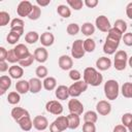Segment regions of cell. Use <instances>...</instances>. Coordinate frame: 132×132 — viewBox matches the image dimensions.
<instances>
[{
  "mask_svg": "<svg viewBox=\"0 0 132 132\" xmlns=\"http://www.w3.org/2000/svg\"><path fill=\"white\" fill-rule=\"evenodd\" d=\"M82 78L88 85H90L92 87H98L103 81L102 74L94 67H87L84 70Z\"/></svg>",
  "mask_w": 132,
  "mask_h": 132,
  "instance_id": "cell-1",
  "label": "cell"
},
{
  "mask_svg": "<svg viewBox=\"0 0 132 132\" xmlns=\"http://www.w3.org/2000/svg\"><path fill=\"white\" fill-rule=\"evenodd\" d=\"M104 95L108 100H116L120 93V86L116 79H108L104 84Z\"/></svg>",
  "mask_w": 132,
  "mask_h": 132,
  "instance_id": "cell-2",
  "label": "cell"
},
{
  "mask_svg": "<svg viewBox=\"0 0 132 132\" xmlns=\"http://www.w3.org/2000/svg\"><path fill=\"white\" fill-rule=\"evenodd\" d=\"M128 63V55L125 51L120 50L116 53L114 55V60H113V67L118 71H122L126 68Z\"/></svg>",
  "mask_w": 132,
  "mask_h": 132,
  "instance_id": "cell-3",
  "label": "cell"
},
{
  "mask_svg": "<svg viewBox=\"0 0 132 132\" xmlns=\"http://www.w3.org/2000/svg\"><path fill=\"white\" fill-rule=\"evenodd\" d=\"M88 84L85 80H78V81H74L70 87H68L69 89V95L72 98H76L79 95H81L84 92L87 91L88 89Z\"/></svg>",
  "mask_w": 132,
  "mask_h": 132,
  "instance_id": "cell-4",
  "label": "cell"
},
{
  "mask_svg": "<svg viewBox=\"0 0 132 132\" xmlns=\"http://www.w3.org/2000/svg\"><path fill=\"white\" fill-rule=\"evenodd\" d=\"M85 48H84V40L76 39L73 41L71 45V56L74 59H81L85 56Z\"/></svg>",
  "mask_w": 132,
  "mask_h": 132,
  "instance_id": "cell-5",
  "label": "cell"
},
{
  "mask_svg": "<svg viewBox=\"0 0 132 132\" xmlns=\"http://www.w3.org/2000/svg\"><path fill=\"white\" fill-rule=\"evenodd\" d=\"M32 8H33V4L30 1L24 0V1H21L19 3V5L16 7V13L21 18L29 16V14L32 11Z\"/></svg>",
  "mask_w": 132,
  "mask_h": 132,
  "instance_id": "cell-6",
  "label": "cell"
},
{
  "mask_svg": "<svg viewBox=\"0 0 132 132\" xmlns=\"http://www.w3.org/2000/svg\"><path fill=\"white\" fill-rule=\"evenodd\" d=\"M119 44H120V41L119 40H116L113 38H110V37H106V40L103 44V52L106 54V55H113L117 53V50L119 47Z\"/></svg>",
  "mask_w": 132,
  "mask_h": 132,
  "instance_id": "cell-7",
  "label": "cell"
},
{
  "mask_svg": "<svg viewBox=\"0 0 132 132\" xmlns=\"http://www.w3.org/2000/svg\"><path fill=\"white\" fill-rule=\"evenodd\" d=\"M45 109L52 114L60 116L63 112V105L58 100H50L45 104Z\"/></svg>",
  "mask_w": 132,
  "mask_h": 132,
  "instance_id": "cell-8",
  "label": "cell"
},
{
  "mask_svg": "<svg viewBox=\"0 0 132 132\" xmlns=\"http://www.w3.org/2000/svg\"><path fill=\"white\" fill-rule=\"evenodd\" d=\"M95 25H96V28L99 31H101V32H108L110 30V28H111L110 23H109V20L107 19V16H105L103 14L96 18Z\"/></svg>",
  "mask_w": 132,
  "mask_h": 132,
  "instance_id": "cell-9",
  "label": "cell"
},
{
  "mask_svg": "<svg viewBox=\"0 0 132 132\" xmlns=\"http://www.w3.org/2000/svg\"><path fill=\"white\" fill-rule=\"evenodd\" d=\"M68 109L70 113H75L80 116L84 112V104L78 100V99H70L68 101Z\"/></svg>",
  "mask_w": 132,
  "mask_h": 132,
  "instance_id": "cell-10",
  "label": "cell"
},
{
  "mask_svg": "<svg viewBox=\"0 0 132 132\" xmlns=\"http://www.w3.org/2000/svg\"><path fill=\"white\" fill-rule=\"evenodd\" d=\"M96 111L101 116H108L111 111V104L107 100H100L96 104Z\"/></svg>",
  "mask_w": 132,
  "mask_h": 132,
  "instance_id": "cell-11",
  "label": "cell"
},
{
  "mask_svg": "<svg viewBox=\"0 0 132 132\" xmlns=\"http://www.w3.org/2000/svg\"><path fill=\"white\" fill-rule=\"evenodd\" d=\"M33 127L38 131H44L48 127V121L43 116H36L33 119Z\"/></svg>",
  "mask_w": 132,
  "mask_h": 132,
  "instance_id": "cell-12",
  "label": "cell"
},
{
  "mask_svg": "<svg viewBox=\"0 0 132 132\" xmlns=\"http://www.w3.org/2000/svg\"><path fill=\"white\" fill-rule=\"evenodd\" d=\"M10 31L18 33L20 36L24 33V21L20 18H15L10 22Z\"/></svg>",
  "mask_w": 132,
  "mask_h": 132,
  "instance_id": "cell-13",
  "label": "cell"
},
{
  "mask_svg": "<svg viewBox=\"0 0 132 132\" xmlns=\"http://www.w3.org/2000/svg\"><path fill=\"white\" fill-rule=\"evenodd\" d=\"M10 114H11L12 119H13L16 123H19V122H20L22 119H24L25 117L30 116V114H29V112H28V110H26V109H25V108H23V107H19V106L13 107V108L11 109Z\"/></svg>",
  "mask_w": 132,
  "mask_h": 132,
  "instance_id": "cell-14",
  "label": "cell"
},
{
  "mask_svg": "<svg viewBox=\"0 0 132 132\" xmlns=\"http://www.w3.org/2000/svg\"><path fill=\"white\" fill-rule=\"evenodd\" d=\"M58 64L62 70H71L73 66V61L72 58H70L69 56L62 55L58 60Z\"/></svg>",
  "mask_w": 132,
  "mask_h": 132,
  "instance_id": "cell-15",
  "label": "cell"
},
{
  "mask_svg": "<svg viewBox=\"0 0 132 132\" xmlns=\"http://www.w3.org/2000/svg\"><path fill=\"white\" fill-rule=\"evenodd\" d=\"M13 50H14V53L18 56V58H19L20 61L23 60V59H25V58H27V57H29L31 55L30 52H29V50H28V47L25 44H23V43L16 44L13 47Z\"/></svg>",
  "mask_w": 132,
  "mask_h": 132,
  "instance_id": "cell-16",
  "label": "cell"
},
{
  "mask_svg": "<svg viewBox=\"0 0 132 132\" xmlns=\"http://www.w3.org/2000/svg\"><path fill=\"white\" fill-rule=\"evenodd\" d=\"M34 58L37 62L39 63H44L46 62L47 58H48V53L46 51V48L44 46H40V47H37L35 51H34Z\"/></svg>",
  "mask_w": 132,
  "mask_h": 132,
  "instance_id": "cell-17",
  "label": "cell"
},
{
  "mask_svg": "<svg viewBox=\"0 0 132 132\" xmlns=\"http://www.w3.org/2000/svg\"><path fill=\"white\" fill-rule=\"evenodd\" d=\"M111 66V60L107 57H100L96 61V67L100 71H105L108 70Z\"/></svg>",
  "mask_w": 132,
  "mask_h": 132,
  "instance_id": "cell-18",
  "label": "cell"
},
{
  "mask_svg": "<svg viewBox=\"0 0 132 132\" xmlns=\"http://www.w3.org/2000/svg\"><path fill=\"white\" fill-rule=\"evenodd\" d=\"M55 95L57 97V99L59 100H66L69 98V89L68 87L64 86V85H61V86H58V88H56V91H55Z\"/></svg>",
  "mask_w": 132,
  "mask_h": 132,
  "instance_id": "cell-19",
  "label": "cell"
},
{
  "mask_svg": "<svg viewBox=\"0 0 132 132\" xmlns=\"http://www.w3.org/2000/svg\"><path fill=\"white\" fill-rule=\"evenodd\" d=\"M30 85V92L32 94H37L41 91V88L43 87V84L41 82V79L38 77H32L29 80Z\"/></svg>",
  "mask_w": 132,
  "mask_h": 132,
  "instance_id": "cell-20",
  "label": "cell"
},
{
  "mask_svg": "<svg viewBox=\"0 0 132 132\" xmlns=\"http://www.w3.org/2000/svg\"><path fill=\"white\" fill-rule=\"evenodd\" d=\"M8 73H9V76L11 78H14V79H20L23 74H24V69L22 66H18V65H12L9 67L8 69Z\"/></svg>",
  "mask_w": 132,
  "mask_h": 132,
  "instance_id": "cell-21",
  "label": "cell"
},
{
  "mask_svg": "<svg viewBox=\"0 0 132 132\" xmlns=\"http://www.w3.org/2000/svg\"><path fill=\"white\" fill-rule=\"evenodd\" d=\"M11 86V77L7 75H1L0 76V95L5 94V92L10 88Z\"/></svg>",
  "mask_w": 132,
  "mask_h": 132,
  "instance_id": "cell-22",
  "label": "cell"
},
{
  "mask_svg": "<svg viewBox=\"0 0 132 132\" xmlns=\"http://www.w3.org/2000/svg\"><path fill=\"white\" fill-rule=\"evenodd\" d=\"M15 91L20 94H27L28 92H30L29 80H25V79L18 80L15 84Z\"/></svg>",
  "mask_w": 132,
  "mask_h": 132,
  "instance_id": "cell-23",
  "label": "cell"
},
{
  "mask_svg": "<svg viewBox=\"0 0 132 132\" xmlns=\"http://www.w3.org/2000/svg\"><path fill=\"white\" fill-rule=\"evenodd\" d=\"M67 119H68V129L74 130V129L78 128V126L80 125V118L78 114L69 113L67 116Z\"/></svg>",
  "mask_w": 132,
  "mask_h": 132,
  "instance_id": "cell-24",
  "label": "cell"
},
{
  "mask_svg": "<svg viewBox=\"0 0 132 132\" xmlns=\"http://www.w3.org/2000/svg\"><path fill=\"white\" fill-rule=\"evenodd\" d=\"M39 40H40L41 44L44 47L45 46H51V45H53V43L55 41V36L51 32H44V33H42L40 35V39Z\"/></svg>",
  "mask_w": 132,
  "mask_h": 132,
  "instance_id": "cell-25",
  "label": "cell"
},
{
  "mask_svg": "<svg viewBox=\"0 0 132 132\" xmlns=\"http://www.w3.org/2000/svg\"><path fill=\"white\" fill-rule=\"evenodd\" d=\"M43 84V88L46 90V91H53L57 88V79L53 76H47L43 79L42 81Z\"/></svg>",
  "mask_w": 132,
  "mask_h": 132,
  "instance_id": "cell-26",
  "label": "cell"
},
{
  "mask_svg": "<svg viewBox=\"0 0 132 132\" xmlns=\"http://www.w3.org/2000/svg\"><path fill=\"white\" fill-rule=\"evenodd\" d=\"M18 124L20 125V128H21L23 131H30V130L32 129V127H33V121L31 120L30 116L25 117V118L22 119Z\"/></svg>",
  "mask_w": 132,
  "mask_h": 132,
  "instance_id": "cell-27",
  "label": "cell"
},
{
  "mask_svg": "<svg viewBox=\"0 0 132 132\" xmlns=\"http://www.w3.org/2000/svg\"><path fill=\"white\" fill-rule=\"evenodd\" d=\"M55 124L57 125V127L61 130V132H63L64 130L68 129V119L67 116H59L55 121Z\"/></svg>",
  "mask_w": 132,
  "mask_h": 132,
  "instance_id": "cell-28",
  "label": "cell"
},
{
  "mask_svg": "<svg viewBox=\"0 0 132 132\" xmlns=\"http://www.w3.org/2000/svg\"><path fill=\"white\" fill-rule=\"evenodd\" d=\"M95 29H96L95 26H94L92 23H90V22L84 23L82 26L80 27L81 33H82L84 35H86V36H91V35H93V34L95 33Z\"/></svg>",
  "mask_w": 132,
  "mask_h": 132,
  "instance_id": "cell-29",
  "label": "cell"
},
{
  "mask_svg": "<svg viewBox=\"0 0 132 132\" xmlns=\"http://www.w3.org/2000/svg\"><path fill=\"white\" fill-rule=\"evenodd\" d=\"M39 39H40V36L36 31H29L25 35V41L29 44H33V43L37 42Z\"/></svg>",
  "mask_w": 132,
  "mask_h": 132,
  "instance_id": "cell-30",
  "label": "cell"
},
{
  "mask_svg": "<svg viewBox=\"0 0 132 132\" xmlns=\"http://www.w3.org/2000/svg\"><path fill=\"white\" fill-rule=\"evenodd\" d=\"M57 12H58V14H59L60 16H62V18H64V19H67V18H69V16L71 15V10H70V8H69L67 5H65V4H60V5H58V7H57Z\"/></svg>",
  "mask_w": 132,
  "mask_h": 132,
  "instance_id": "cell-31",
  "label": "cell"
},
{
  "mask_svg": "<svg viewBox=\"0 0 132 132\" xmlns=\"http://www.w3.org/2000/svg\"><path fill=\"white\" fill-rule=\"evenodd\" d=\"M98 120V116L97 112L94 110H88L84 113V121L88 122V123H96Z\"/></svg>",
  "mask_w": 132,
  "mask_h": 132,
  "instance_id": "cell-32",
  "label": "cell"
},
{
  "mask_svg": "<svg viewBox=\"0 0 132 132\" xmlns=\"http://www.w3.org/2000/svg\"><path fill=\"white\" fill-rule=\"evenodd\" d=\"M121 92L125 98H132V82H124Z\"/></svg>",
  "mask_w": 132,
  "mask_h": 132,
  "instance_id": "cell-33",
  "label": "cell"
},
{
  "mask_svg": "<svg viewBox=\"0 0 132 132\" xmlns=\"http://www.w3.org/2000/svg\"><path fill=\"white\" fill-rule=\"evenodd\" d=\"M84 48H85V52L87 53H93L96 48L95 40L92 38H87L86 40H84Z\"/></svg>",
  "mask_w": 132,
  "mask_h": 132,
  "instance_id": "cell-34",
  "label": "cell"
},
{
  "mask_svg": "<svg viewBox=\"0 0 132 132\" xmlns=\"http://www.w3.org/2000/svg\"><path fill=\"white\" fill-rule=\"evenodd\" d=\"M7 101H8L9 104H12V105L18 104L21 101V95H20V93H18L16 91H12V92L8 93Z\"/></svg>",
  "mask_w": 132,
  "mask_h": 132,
  "instance_id": "cell-35",
  "label": "cell"
},
{
  "mask_svg": "<svg viewBox=\"0 0 132 132\" xmlns=\"http://www.w3.org/2000/svg\"><path fill=\"white\" fill-rule=\"evenodd\" d=\"M41 15V8L38 6V5H33V8H32V11L31 13L29 14V20L31 21H36L40 18Z\"/></svg>",
  "mask_w": 132,
  "mask_h": 132,
  "instance_id": "cell-36",
  "label": "cell"
},
{
  "mask_svg": "<svg viewBox=\"0 0 132 132\" xmlns=\"http://www.w3.org/2000/svg\"><path fill=\"white\" fill-rule=\"evenodd\" d=\"M113 28L118 29L121 33L124 34V33L127 31V23H126L124 20L119 19V20H117V21L114 22V24H113Z\"/></svg>",
  "mask_w": 132,
  "mask_h": 132,
  "instance_id": "cell-37",
  "label": "cell"
},
{
  "mask_svg": "<svg viewBox=\"0 0 132 132\" xmlns=\"http://www.w3.org/2000/svg\"><path fill=\"white\" fill-rule=\"evenodd\" d=\"M107 36L110 37V38H113V39H116V40L121 41L122 38H123V33H121L118 29H116V28L112 27V28H110V30L107 32Z\"/></svg>",
  "mask_w": 132,
  "mask_h": 132,
  "instance_id": "cell-38",
  "label": "cell"
},
{
  "mask_svg": "<svg viewBox=\"0 0 132 132\" xmlns=\"http://www.w3.org/2000/svg\"><path fill=\"white\" fill-rule=\"evenodd\" d=\"M79 30H80V27H79L78 24H76V23H71V24H69V25L67 26V28H66L67 33H68L69 35H71V36L76 35V34L79 32Z\"/></svg>",
  "mask_w": 132,
  "mask_h": 132,
  "instance_id": "cell-39",
  "label": "cell"
},
{
  "mask_svg": "<svg viewBox=\"0 0 132 132\" xmlns=\"http://www.w3.org/2000/svg\"><path fill=\"white\" fill-rule=\"evenodd\" d=\"M35 74H36V76H37L38 78H40V79H41V78H45V77H47V74H48L47 68H46L45 66L40 65V66H38V67L36 68Z\"/></svg>",
  "mask_w": 132,
  "mask_h": 132,
  "instance_id": "cell-40",
  "label": "cell"
},
{
  "mask_svg": "<svg viewBox=\"0 0 132 132\" xmlns=\"http://www.w3.org/2000/svg\"><path fill=\"white\" fill-rule=\"evenodd\" d=\"M67 4L74 10H80L84 6V1H81V0H67Z\"/></svg>",
  "mask_w": 132,
  "mask_h": 132,
  "instance_id": "cell-41",
  "label": "cell"
},
{
  "mask_svg": "<svg viewBox=\"0 0 132 132\" xmlns=\"http://www.w3.org/2000/svg\"><path fill=\"white\" fill-rule=\"evenodd\" d=\"M10 22V15L6 11H0V26L4 27Z\"/></svg>",
  "mask_w": 132,
  "mask_h": 132,
  "instance_id": "cell-42",
  "label": "cell"
},
{
  "mask_svg": "<svg viewBox=\"0 0 132 132\" xmlns=\"http://www.w3.org/2000/svg\"><path fill=\"white\" fill-rule=\"evenodd\" d=\"M20 35L18 34V33H14V32H9L8 33V35H7V37H6V40H7V42L9 43V44H15L18 41H19V39H20Z\"/></svg>",
  "mask_w": 132,
  "mask_h": 132,
  "instance_id": "cell-43",
  "label": "cell"
},
{
  "mask_svg": "<svg viewBox=\"0 0 132 132\" xmlns=\"http://www.w3.org/2000/svg\"><path fill=\"white\" fill-rule=\"evenodd\" d=\"M34 60H35L34 55L31 54L29 57H27V58L21 60V61L19 62V64H20V66H22V67H29V66L32 65V63L34 62Z\"/></svg>",
  "mask_w": 132,
  "mask_h": 132,
  "instance_id": "cell-44",
  "label": "cell"
},
{
  "mask_svg": "<svg viewBox=\"0 0 132 132\" xmlns=\"http://www.w3.org/2000/svg\"><path fill=\"white\" fill-rule=\"evenodd\" d=\"M6 61H7V62H9V63H12V64H14V63H16V62H20V60H19L18 56L15 55V53H14V50H13V48H11V50H9V51H8Z\"/></svg>",
  "mask_w": 132,
  "mask_h": 132,
  "instance_id": "cell-45",
  "label": "cell"
},
{
  "mask_svg": "<svg viewBox=\"0 0 132 132\" xmlns=\"http://www.w3.org/2000/svg\"><path fill=\"white\" fill-rule=\"evenodd\" d=\"M122 125H124L125 127H128L130 125V123L132 122V113L131 112H126L122 116Z\"/></svg>",
  "mask_w": 132,
  "mask_h": 132,
  "instance_id": "cell-46",
  "label": "cell"
},
{
  "mask_svg": "<svg viewBox=\"0 0 132 132\" xmlns=\"http://www.w3.org/2000/svg\"><path fill=\"white\" fill-rule=\"evenodd\" d=\"M69 77H70V79H72L73 81H78V80H80V78H81V74H80V72H79L78 70H76V69H71V70L69 71Z\"/></svg>",
  "mask_w": 132,
  "mask_h": 132,
  "instance_id": "cell-47",
  "label": "cell"
},
{
  "mask_svg": "<svg viewBox=\"0 0 132 132\" xmlns=\"http://www.w3.org/2000/svg\"><path fill=\"white\" fill-rule=\"evenodd\" d=\"M82 132H96V126L94 123L85 122L82 125Z\"/></svg>",
  "mask_w": 132,
  "mask_h": 132,
  "instance_id": "cell-48",
  "label": "cell"
},
{
  "mask_svg": "<svg viewBox=\"0 0 132 132\" xmlns=\"http://www.w3.org/2000/svg\"><path fill=\"white\" fill-rule=\"evenodd\" d=\"M122 40L124 41V43H125L127 46H132V33H131V32L125 33V34L123 35Z\"/></svg>",
  "mask_w": 132,
  "mask_h": 132,
  "instance_id": "cell-49",
  "label": "cell"
},
{
  "mask_svg": "<svg viewBox=\"0 0 132 132\" xmlns=\"http://www.w3.org/2000/svg\"><path fill=\"white\" fill-rule=\"evenodd\" d=\"M84 4L89 8H94L98 5V0H85Z\"/></svg>",
  "mask_w": 132,
  "mask_h": 132,
  "instance_id": "cell-50",
  "label": "cell"
},
{
  "mask_svg": "<svg viewBox=\"0 0 132 132\" xmlns=\"http://www.w3.org/2000/svg\"><path fill=\"white\" fill-rule=\"evenodd\" d=\"M7 54H8V51H6L5 47L1 46L0 47V61H6Z\"/></svg>",
  "mask_w": 132,
  "mask_h": 132,
  "instance_id": "cell-51",
  "label": "cell"
},
{
  "mask_svg": "<svg viewBox=\"0 0 132 132\" xmlns=\"http://www.w3.org/2000/svg\"><path fill=\"white\" fill-rule=\"evenodd\" d=\"M112 132H128V129H127V127H125L124 125L121 124V125H117L113 128Z\"/></svg>",
  "mask_w": 132,
  "mask_h": 132,
  "instance_id": "cell-52",
  "label": "cell"
},
{
  "mask_svg": "<svg viewBox=\"0 0 132 132\" xmlns=\"http://www.w3.org/2000/svg\"><path fill=\"white\" fill-rule=\"evenodd\" d=\"M126 14L130 20H132V2L127 4V6H126Z\"/></svg>",
  "mask_w": 132,
  "mask_h": 132,
  "instance_id": "cell-53",
  "label": "cell"
},
{
  "mask_svg": "<svg viewBox=\"0 0 132 132\" xmlns=\"http://www.w3.org/2000/svg\"><path fill=\"white\" fill-rule=\"evenodd\" d=\"M9 68H8V64L6 61H0V71L1 72H5L7 71Z\"/></svg>",
  "mask_w": 132,
  "mask_h": 132,
  "instance_id": "cell-54",
  "label": "cell"
},
{
  "mask_svg": "<svg viewBox=\"0 0 132 132\" xmlns=\"http://www.w3.org/2000/svg\"><path fill=\"white\" fill-rule=\"evenodd\" d=\"M50 132H61V130L57 127V125L55 124V122H53L50 125Z\"/></svg>",
  "mask_w": 132,
  "mask_h": 132,
  "instance_id": "cell-55",
  "label": "cell"
},
{
  "mask_svg": "<svg viewBox=\"0 0 132 132\" xmlns=\"http://www.w3.org/2000/svg\"><path fill=\"white\" fill-rule=\"evenodd\" d=\"M36 3H37V5L40 7V6H46V5H48L50 3H51V0H37L36 1Z\"/></svg>",
  "mask_w": 132,
  "mask_h": 132,
  "instance_id": "cell-56",
  "label": "cell"
},
{
  "mask_svg": "<svg viewBox=\"0 0 132 132\" xmlns=\"http://www.w3.org/2000/svg\"><path fill=\"white\" fill-rule=\"evenodd\" d=\"M128 64H129V66L132 68V56H131V57L128 59Z\"/></svg>",
  "mask_w": 132,
  "mask_h": 132,
  "instance_id": "cell-57",
  "label": "cell"
},
{
  "mask_svg": "<svg viewBox=\"0 0 132 132\" xmlns=\"http://www.w3.org/2000/svg\"><path fill=\"white\" fill-rule=\"evenodd\" d=\"M127 129H128V131H129V132H132V122H131V123H130V125L127 127Z\"/></svg>",
  "mask_w": 132,
  "mask_h": 132,
  "instance_id": "cell-58",
  "label": "cell"
}]
</instances>
